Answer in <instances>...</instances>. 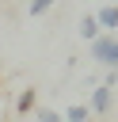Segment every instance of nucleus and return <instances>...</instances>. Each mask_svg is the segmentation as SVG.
I'll list each match as a JSON object with an SVG mask.
<instances>
[{"instance_id":"f257e3e1","label":"nucleus","mask_w":118,"mask_h":122,"mask_svg":"<svg viewBox=\"0 0 118 122\" xmlns=\"http://www.w3.org/2000/svg\"><path fill=\"white\" fill-rule=\"evenodd\" d=\"M91 61L107 65V69H118V34H99L91 42Z\"/></svg>"},{"instance_id":"f03ea898","label":"nucleus","mask_w":118,"mask_h":122,"mask_svg":"<svg viewBox=\"0 0 118 122\" xmlns=\"http://www.w3.org/2000/svg\"><path fill=\"white\" fill-rule=\"evenodd\" d=\"M91 15H95V23H99L103 34H114V30H118V8H114V4H103V8H95Z\"/></svg>"},{"instance_id":"7ed1b4c3","label":"nucleus","mask_w":118,"mask_h":122,"mask_svg":"<svg viewBox=\"0 0 118 122\" xmlns=\"http://www.w3.org/2000/svg\"><path fill=\"white\" fill-rule=\"evenodd\" d=\"M110 103H114V99H110V88H103V84H99V88L91 92V99H88V114H107V111H110Z\"/></svg>"},{"instance_id":"20e7f679","label":"nucleus","mask_w":118,"mask_h":122,"mask_svg":"<svg viewBox=\"0 0 118 122\" xmlns=\"http://www.w3.org/2000/svg\"><path fill=\"white\" fill-rule=\"evenodd\" d=\"M99 34H103V30H99V23H95V15L88 11V15L80 19V38H84V42H95Z\"/></svg>"},{"instance_id":"39448f33","label":"nucleus","mask_w":118,"mask_h":122,"mask_svg":"<svg viewBox=\"0 0 118 122\" xmlns=\"http://www.w3.org/2000/svg\"><path fill=\"white\" fill-rule=\"evenodd\" d=\"M30 111H34V88H23L15 99V114H30Z\"/></svg>"},{"instance_id":"423d86ee","label":"nucleus","mask_w":118,"mask_h":122,"mask_svg":"<svg viewBox=\"0 0 118 122\" xmlns=\"http://www.w3.org/2000/svg\"><path fill=\"white\" fill-rule=\"evenodd\" d=\"M88 118H91V114H88L84 103H76V107H69V111L61 114V122H88Z\"/></svg>"},{"instance_id":"0eeeda50","label":"nucleus","mask_w":118,"mask_h":122,"mask_svg":"<svg viewBox=\"0 0 118 122\" xmlns=\"http://www.w3.org/2000/svg\"><path fill=\"white\" fill-rule=\"evenodd\" d=\"M53 4H57V0H30V4H27V11H30V15H46Z\"/></svg>"},{"instance_id":"6e6552de","label":"nucleus","mask_w":118,"mask_h":122,"mask_svg":"<svg viewBox=\"0 0 118 122\" xmlns=\"http://www.w3.org/2000/svg\"><path fill=\"white\" fill-rule=\"evenodd\" d=\"M34 118H38V122H61V114H57V111H46V107H38Z\"/></svg>"},{"instance_id":"1a4fd4ad","label":"nucleus","mask_w":118,"mask_h":122,"mask_svg":"<svg viewBox=\"0 0 118 122\" xmlns=\"http://www.w3.org/2000/svg\"><path fill=\"white\" fill-rule=\"evenodd\" d=\"M88 122H95V118H88Z\"/></svg>"}]
</instances>
